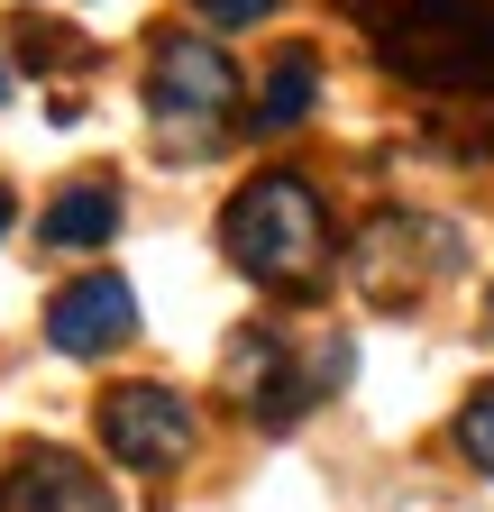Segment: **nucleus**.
Returning a JSON list of instances; mask_svg holds the SVG:
<instances>
[{
    "mask_svg": "<svg viewBox=\"0 0 494 512\" xmlns=\"http://www.w3.org/2000/svg\"><path fill=\"white\" fill-rule=\"evenodd\" d=\"M147 110H156L174 156H211L229 138V110H238V64L211 37H165L147 64Z\"/></svg>",
    "mask_w": 494,
    "mask_h": 512,
    "instance_id": "2",
    "label": "nucleus"
},
{
    "mask_svg": "<svg viewBox=\"0 0 494 512\" xmlns=\"http://www.w3.org/2000/svg\"><path fill=\"white\" fill-rule=\"evenodd\" d=\"M312 101H321V64L302 55V46H284V55H275V74H266V92H257V119H247V128H257V138H275V128H302V119H312Z\"/></svg>",
    "mask_w": 494,
    "mask_h": 512,
    "instance_id": "7",
    "label": "nucleus"
},
{
    "mask_svg": "<svg viewBox=\"0 0 494 512\" xmlns=\"http://www.w3.org/2000/svg\"><path fill=\"white\" fill-rule=\"evenodd\" d=\"M458 448H467V467L494 476V384H476L467 412H458Z\"/></svg>",
    "mask_w": 494,
    "mask_h": 512,
    "instance_id": "9",
    "label": "nucleus"
},
{
    "mask_svg": "<svg viewBox=\"0 0 494 512\" xmlns=\"http://www.w3.org/2000/svg\"><path fill=\"white\" fill-rule=\"evenodd\" d=\"M129 330H138V293L119 284V275H83V284H65V293L46 302L55 357H110Z\"/></svg>",
    "mask_w": 494,
    "mask_h": 512,
    "instance_id": "5",
    "label": "nucleus"
},
{
    "mask_svg": "<svg viewBox=\"0 0 494 512\" xmlns=\"http://www.w3.org/2000/svg\"><path fill=\"white\" fill-rule=\"evenodd\" d=\"M275 0H202V19H220V28H247V19H266Z\"/></svg>",
    "mask_w": 494,
    "mask_h": 512,
    "instance_id": "10",
    "label": "nucleus"
},
{
    "mask_svg": "<svg viewBox=\"0 0 494 512\" xmlns=\"http://www.w3.org/2000/svg\"><path fill=\"white\" fill-rule=\"evenodd\" d=\"M0 512H119V503H110V485L83 458H65V448H19L10 476H0Z\"/></svg>",
    "mask_w": 494,
    "mask_h": 512,
    "instance_id": "6",
    "label": "nucleus"
},
{
    "mask_svg": "<svg viewBox=\"0 0 494 512\" xmlns=\"http://www.w3.org/2000/svg\"><path fill=\"white\" fill-rule=\"evenodd\" d=\"M0 101H10V64H0Z\"/></svg>",
    "mask_w": 494,
    "mask_h": 512,
    "instance_id": "12",
    "label": "nucleus"
},
{
    "mask_svg": "<svg viewBox=\"0 0 494 512\" xmlns=\"http://www.w3.org/2000/svg\"><path fill=\"white\" fill-rule=\"evenodd\" d=\"M119 229V192L110 183H74V192H55V211H46V247H110Z\"/></svg>",
    "mask_w": 494,
    "mask_h": 512,
    "instance_id": "8",
    "label": "nucleus"
},
{
    "mask_svg": "<svg viewBox=\"0 0 494 512\" xmlns=\"http://www.w3.org/2000/svg\"><path fill=\"white\" fill-rule=\"evenodd\" d=\"M229 375H238L247 412H257L266 430H293V421H302V412H312L330 384L348 375V339H312V357L293 366V330H257V339L238 348V366H229Z\"/></svg>",
    "mask_w": 494,
    "mask_h": 512,
    "instance_id": "3",
    "label": "nucleus"
},
{
    "mask_svg": "<svg viewBox=\"0 0 494 512\" xmlns=\"http://www.w3.org/2000/svg\"><path fill=\"white\" fill-rule=\"evenodd\" d=\"M101 439H110L119 467L174 476L193 458V403H183L174 384H119V394H101Z\"/></svg>",
    "mask_w": 494,
    "mask_h": 512,
    "instance_id": "4",
    "label": "nucleus"
},
{
    "mask_svg": "<svg viewBox=\"0 0 494 512\" xmlns=\"http://www.w3.org/2000/svg\"><path fill=\"white\" fill-rule=\"evenodd\" d=\"M220 247L238 275H257L275 293H321V275H330V220H321L302 174L238 183V202L220 211Z\"/></svg>",
    "mask_w": 494,
    "mask_h": 512,
    "instance_id": "1",
    "label": "nucleus"
},
{
    "mask_svg": "<svg viewBox=\"0 0 494 512\" xmlns=\"http://www.w3.org/2000/svg\"><path fill=\"white\" fill-rule=\"evenodd\" d=\"M10 220H19V202H10V183H0V229H10Z\"/></svg>",
    "mask_w": 494,
    "mask_h": 512,
    "instance_id": "11",
    "label": "nucleus"
}]
</instances>
